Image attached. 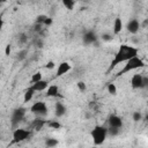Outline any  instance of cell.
Here are the masks:
<instances>
[{"instance_id": "cell-1", "label": "cell", "mask_w": 148, "mask_h": 148, "mask_svg": "<svg viewBox=\"0 0 148 148\" xmlns=\"http://www.w3.org/2000/svg\"><path fill=\"white\" fill-rule=\"evenodd\" d=\"M135 56H139V49L136 46H133L130 44H121L118 47L117 52L114 53V56L110 62V66L108 68V72L114 69L119 65H123L125 61H127L128 59H131Z\"/></svg>"}, {"instance_id": "cell-2", "label": "cell", "mask_w": 148, "mask_h": 148, "mask_svg": "<svg viewBox=\"0 0 148 148\" xmlns=\"http://www.w3.org/2000/svg\"><path fill=\"white\" fill-rule=\"evenodd\" d=\"M146 66V61L139 57V56H135L131 59H128L127 61H125L123 64V68L117 73L116 76H120V75H125V74H128L131 72H134L136 69H141Z\"/></svg>"}, {"instance_id": "cell-3", "label": "cell", "mask_w": 148, "mask_h": 148, "mask_svg": "<svg viewBox=\"0 0 148 148\" xmlns=\"http://www.w3.org/2000/svg\"><path fill=\"white\" fill-rule=\"evenodd\" d=\"M92 142L95 146H101L102 143H104V141L106 140L108 136V127H105L104 125H95L94 128L90 132Z\"/></svg>"}, {"instance_id": "cell-4", "label": "cell", "mask_w": 148, "mask_h": 148, "mask_svg": "<svg viewBox=\"0 0 148 148\" xmlns=\"http://www.w3.org/2000/svg\"><path fill=\"white\" fill-rule=\"evenodd\" d=\"M31 135V131L27 130V128H22V127H15L12 134L13 138V143H20L23 142L25 140H28Z\"/></svg>"}, {"instance_id": "cell-5", "label": "cell", "mask_w": 148, "mask_h": 148, "mask_svg": "<svg viewBox=\"0 0 148 148\" xmlns=\"http://www.w3.org/2000/svg\"><path fill=\"white\" fill-rule=\"evenodd\" d=\"M130 83L133 89H143L148 86V77L140 73H135L132 75Z\"/></svg>"}, {"instance_id": "cell-6", "label": "cell", "mask_w": 148, "mask_h": 148, "mask_svg": "<svg viewBox=\"0 0 148 148\" xmlns=\"http://www.w3.org/2000/svg\"><path fill=\"white\" fill-rule=\"evenodd\" d=\"M30 112L35 114L36 117H45L49 112V108L45 102L43 101H37L30 106Z\"/></svg>"}, {"instance_id": "cell-7", "label": "cell", "mask_w": 148, "mask_h": 148, "mask_svg": "<svg viewBox=\"0 0 148 148\" xmlns=\"http://www.w3.org/2000/svg\"><path fill=\"white\" fill-rule=\"evenodd\" d=\"M25 113H27V109H25V108L20 106V108H17V109H15V110L13 111V113H12V117H10L12 125H13L14 127H16V126L18 125V123H21V121L24 119Z\"/></svg>"}, {"instance_id": "cell-8", "label": "cell", "mask_w": 148, "mask_h": 148, "mask_svg": "<svg viewBox=\"0 0 148 148\" xmlns=\"http://www.w3.org/2000/svg\"><path fill=\"white\" fill-rule=\"evenodd\" d=\"M72 71V65L68 61H61L56 69V76L57 77H61L64 75H66L67 73H69Z\"/></svg>"}, {"instance_id": "cell-9", "label": "cell", "mask_w": 148, "mask_h": 148, "mask_svg": "<svg viewBox=\"0 0 148 148\" xmlns=\"http://www.w3.org/2000/svg\"><path fill=\"white\" fill-rule=\"evenodd\" d=\"M49 84H50L49 81L42 79V80H39V81L35 82V83H31L29 86V88H31L35 92H42V91H45L46 90V88L49 87Z\"/></svg>"}, {"instance_id": "cell-10", "label": "cell", "mask_w": 148, "mask_h": 148, "mask_svg": "<svg viewBox=\"0 0 148 148\" xmlns=\"http://www.w3.org/2000/svg\"><path fill=\"white\" fill-rule=\"evenodd\" d=\"M140 28H141V24H140V21H139L138 18H132V20H130V21L127 22V24H126L127 31H128L130 34H132V35L138 34L139 30H140Z\"/></svg>"}, {"instance_id": "cell-11", "label": "cell", "mask_w": 148, "mask_h": 148, "mask_svg": "<svg viewBox=\"0 0 148 148\" xmlns=\"http://www.w3.org/2000/svg\"><path fill=\"white\" fill-rule=\"evenodd\" d=\"M108 125H109V127L121 130V127H123V119L119 116H117V114H111L108 118Z\"/></svg>"}, {"instance_id": "cell-12", "label": "cell", "mask_w": 148, "mask_h": 148, "mask_svg": "<svg viewBox=\"0 0 148 148\" xmlns=\"http://www.w3.org/2000/svg\"><path fill=\"white\" fill-rule=\"evenodd\" d=\"M45 96L49 98H53V97H58L59 96V87L57 84H49V87L45 90Z\"/></svg>"}, {"instance_id": "cell-13", "label": "cell", "mask_w": 148, "mask_h": 148, "mask_svg": "<svg viewBox=\"0 0 148 148\" xmlns=\"http://www.w3.org/2000/svg\"><path fill=\"white\" fill-rule=\"evenodd\" d=\"M44 126H46V120L44 119V117H36L31 124V128L34 131H40Z\"/></svg>"}, {"instance_id": "cell-14", "label": "cell", "mask_w": 148, "mask_h": 148, "mask_svg": "<svg viewBox=\"0 0 148 148\" xmlns=\"http://www.w3.org/2000/svg\"><path fill=\"white\" fill-rule=\"evenodd\" d=\"M124 29V23H123V20L121 17H116L113 20V25H112V32L113 35H118L121 32V30Z\"/></svg>"}, {"instance_id": "cell-15", "label": "cell", "mask_w": 148, "mask_h": 148, "mask_svg": "<svg viewBox=\"0 0 148 148\" xmlns=\"http://www.w3.org/2000/svg\"><path fill=\"white\" fill-rule=\"evenodd\" d=\"M66 113V106L61 102H57L54 105V114L57 117H62Z\"/></svg>"}, {"instance_id": "cell-16", "label": "cell", "mask_w": 148, "mask_h": 148, "mask_svg": "<svg viewBox=\"0 0 148 148\" xmlns=\"http://www.w3.org/2000/svg\"><path fill=\"white\" fill-rule=\"evenodd\" d=\"M35 91L31 89V88H29L28 87V89L24 91V94H23V102L24 103H28V102H30L32 98H34V96H35Z\"/></svg>"}, {"instance_id": "cell-17", "label": "cell", "mask_w": 148, "mask_h": 148, "mask_svg": "<svg viewBox=\"0 0 148 148\" xmlns=\"http://www.w3.org/2000/svg\"><path fill=\"white\" fill-rule=\"evenodd\" d=\"M60 1L67 10H73L76 6V0H60Z\"/></svg>"}, {"instance_id": "cell-18", "label": "cell", "mask_w": 148, "mask_h": 148, "mask_svg": "<svg viewBox=\"0 0 148 148\" xmlns=\"http://www.w3.org/2000/svg\"><path fill=\"white\" fill-rule=\"evenodd\" d=\"M106 90H108V92H109L110 95H112V96H116V95H117V91H118L117 86H116L113 82L108 83V86H106Z\"/></svg>"}, {"instance_id": "cell-19", "label": "cell", "mask_w": 148, "mask_h": 148, "mask_svg": "<svg viewBox=\"0 0 148 148\" xmlns=\"http://www.w3.org/2000/svg\"><path fill=\"white\" fill-rule=\"evenodd\" d=\"M95 39H96V37H95V35L92 32H87L84 35V37H83V40H84L86 44H91V43L95 42Z\"/></svg>"}, {"instance_id": "cell-20", "label": "cell", "mask_w": 148, "mask_h": 148, "mask_svg": "<svg viewBox=\"0 0 148 148\" xmlns=\"http://www.w3.org/2000/svg\"><path fill=\"white\" fill-rule=\"evenodd\" d=\"M46 126L52 130H59L61 127V124L58 120H49V121H46Z\"/></svg>"}, {"instance_id": "cell-21", "label": "cell", "mask_w": 148, "mask_h": 148, "mask_svg": "<svg viewBox=\"0 0 148 148\" xmlns=\"http://www.w3.org/2000/svg\"><path fill=\"white\" fill-rule=\"evenodd\" d=\"M42 79H43L42 72H35V73L31 75V77H30V83H35V82H37V81H39V80H42Z\"/></svg>"}, {"instance_id": "cell-22", "label": "cell", "mask_w": 148, "mask_h": 148, "mask_svg": "<svg viewBox=\"0 0 148 148\" xmlns=\"http://www.w3.org/2000/svg\"><path fill=\"white\" fill-rule=\"evenodd\" d=\"M27 54H28V51H27L25 49L20 50V51L16 53V59H17L18 61H22V60H24V59L27 58Z\"/></svg>"}, {"instance_id": "cell-23", "label": "cell", "mask_w": 148, "mask_h": 148, "mask_svg": "<svg viewBox=\"0 0 148 148\" xmlns=\"http://www.w3.org/2000/svg\"><path fill=\"white\" fill-rule=\"evenodd\" d=\"M58 145V140L54 138H49L45 140V146L46 147H56Z\"/></svg>"}, {"instance_id": "cell-24", "label": "cell", "mask_w": 148, "mask_h": 148, "mask_svg": "<svg viewBox=\"0 0 148 148\" xmlns=\"http://www.w3.org/2000/svg\"><path fill=\"white\" fill-rule=\"evenodd\" d=\"M76 87H77V89H79L80 92H86V90H87V84L83 81H77Z\"/></svg>"}, {"instance_id": "cell-25", "label": "cell", "mask_w": 148, "mask_h": 148, "mask_svg": "<svg viewBox=\"0 0 148 148\" xmlns=\"http://www.w3.org/2000/svg\"><path fill=\"white\" fill-rule=\"evenodd\" d=\"M132 118H133V120H134L135 123H138V121L142 120V113H141L140 111H134L133 114H132Z\"/></svg>"}, {"instance_id": "cell-26", "label": "cell", "mask_w": 148, "mask_h": 148, "mask_svg": "<svg viewBox=\"0 0 148 148\" xmlns=\"http://www.w3.org/2000/svg\"><path fill=\"white\" fill-rule=\"evenodd\" d=\"M45 68H46V69H53V68H56V62L52 61V60L47 61L46 65H45Z\"/></svg>"}, {"instance_id": "cell-27", "label": "cell", "mask_w": 148, "mask_h": 148, "mask_svg": "<svg viewBox=\"0 0 148 148\" xmlns=\"http://www.w3.org/2000/svg\"><path fill=\"white\" fill-rule=\"evenodd\" d=\"M10 52H12V45L7 44L5 47V56H10Z\"/></svg>"}, {"instance_id": "cell-28", "label": "cell", "mask_w": 148, "mask_h": 148, "mask_svg": "<svg viewBox=\"0 0 148 148\" xmlns=\"http://www.w3.org/2000/svg\"><path fill=\"white\" fill-rule=\"evenodd\" d=\"M102 39H104V40H110V39H112V37H111V35H104V37H102Z\"/></svg>"}, {"instance_id": "cell-29", "label": "cell", "mask_w": 148, "mask_h": 148, "mask_svg": "<svg viewBox=\"0 0 148 148\" xmlns=\"http://www.w3.org/2000/svg\"><path fill=\"white\" fill-rule=\"evenodd\" d=\"M2 28H3V18H2V16L0 15V32H1Z\"/></svg>"}]
</instances>
